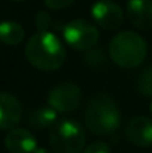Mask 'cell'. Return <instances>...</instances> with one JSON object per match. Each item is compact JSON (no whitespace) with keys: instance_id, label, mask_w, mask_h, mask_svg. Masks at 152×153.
<instances>
[{"instance_id":"14","label":"cell","mask_w":152,"mask_h":153,"mask_svg":"<svg viewBox=\"0 0 152 153\" xmlns=\"http://www.w3.org/2000/svg\"><path fill=\"white\" fill-rule=\"evenodd\" d=\"M137 89L142 95L152 97V67H146L142 70L139 74V82H137Z\"/></svg>"},{"instance_id":"18","label":"cell","mask_w":152,"mask_h":153,"mask_svg":"<svg viewBox=\"0 0 152 153\" xmlns=\"http://www.w3.org/2000/svg\"><path fill=\"white\" fill-rule=\"evenodd\" d=\"M33 153H51V152L48 150V149H45V147H36Z\"/></svg>"},{"instance_id":"17","label":"cell","mask_w":152,"mask_h":153,"mask_svg":"<svg viewBox=\"0 0 152 153\" xmlns=\"http://www.w3.org/2000/svg\"><path fill=\"white\" fill-rule=\"evenodd\" d=\"M43 1H45L46 7L58 10V9H66V7H69L75 0H43Z\"/></svg>"},{"instance_id":"4","label":"cell","mask_w":152,"mask_h":153,"mask_svg":"<svg viewBox=\"0 0 152 153\" xmlns=\"http://www.w3.org/2000/svg\"><path fill=\"white\" fill-rule=\"evenodd\" d=\"M87 135L79 122L61 119L51 128L49 144L54 153H82Z\"/></svg>"},{"instance_id":"10","label":"cell","mask_w":152,"mask_h":153,"mask_svg":"<svg viewBox=\"0 0 152 153\" xmlns=\"http://www.w3.org/2000/svg\"><path fill=\"white\" fill-rule=\"evenodd\" d=\"M4 147L9 153H33L37 147V141L28 129L15 126L4 137Z\"/></svg>"},{"instance_id":"15","label":"cell","mask_w":152,"mask_h":153,"mask_svg":"<svg viewBox=\"0 0 152 153\" xmlns=\"http://www.w3.org/2000/svg\"><path fill=\"white\" fill-rule=\"evenodd\" d=\"M36 27L39 31H49V28L52 27V18L48 12L40 10L36 15Z\"/></svg>"},{"instance_id":"5","label":"cell","mask_w":152,"mask_h":153,"mask_svg":"<svg viewBox=\"0 0 152 153\" xmlns=\"http://www.w3.org/2000/svg\"><path fill=\"white\" fill-rule=\"evenodd\" d=\"M64 42L75 51H90L100 39L97 27L82 18L67 22L63 28Z\"/></svg>"},{"instance_id":"16","label":"cell","mask_w":152,"mask_h":153,"mask_svg":"<svg viewBox=\"0 0 152 153\" xmlns=\"http://www.w3.org/2000/svg\"><path fill=\"white\" fill-rule=\"evenodd\" d=\"M82 153H110V147L104 141H94L87 147H84Z\"/></svg>"},{"instance_id":"1","label":"cell","mask_w":152,"mask_h":153,"mask_svg":"<svg viewBox=\"0 0 152 153\" xmlns=\"http://www.w3.org/2000/svg\"><path fill=\"white\" fill-rule=\"evenodd\" d=\"M27 61L40 71H55L66 61V48L51 31H37L25 45Z\"/></svg>"},{"instance_id":"13","label":"cell","mask_w":152,"mask_h":153,"mask_svg":"<svg viewBox=\"0 0 152 153\" xmlns=\"http://www.w3.org/2000/svg\"><path fill=\"white\" fill-rule=\"evenodd\" d=\"M24 28L15 21H1L0 22V42L9 46H16L24 39Z\"/></svg>"},{"instance_id":"3","label":"cell","mask_w":152,"mask_h":153,"mask_svg":"<svg viewBox=\"0 0 152 153\" xmlns=\"http://www.w3.org/2000/svg\"><path fill=\"white\" fill-rule=\"evenodd\" d=\"M148 55L146 40L136 31H121L109 43L110 59L122 68L139 67Z\"/></svg>"},{"instance_id":"2","label":"cell","mask_w":152,"mask_h":153,"mask_svg":"<svg viewBox=\"0 0 152 153\" xmlns=\"http://www.w3.org/2000/svg\"><path fill=\"white\" fill-rule=\"evenodd\" d=\"M85 126L96 135H112L121 123V111L115 100L104 92L94 94L85 107Z\"/></svg>"},{"instance_id":"20","label":"cell","mask_w":152,"mask_h":153,"mask_svg":"<svg viewBox=\"0 0 152 153\" xmlns=\"http://www.w3.org/2000/svg\"><path fill=\"white\" fill-rule=\"evenodd\" d=\"M12 1H16V3H19V1H24V0H12Z\"/></svg>"},{"instance_id":"9","label":"cell","mask_w":152,"mask_h":153,"mask_svg":"<svg viewBox=\"0 0 152 153\" xmlns=\"http://www.w3.org/2000/svg\"><path fill=\"white\" fill-rule=\"evenodd\" d=\"M22 116V108L16 97L0 91V129L9 131L15 128Z\"/></svg>"},{"instance_id":"8","label":"cell","mask_w":152,"mask_h":153,"mask_svg":"<svg viewBox=\"0 0 152 153\" xmlns=\"http://www.w3.org/2000/svg\"><path fill=\"white\" fill-rule=\"evenodd\" d=\"M127 140L137 147L152 146V119L146 116H134L125 129Z\"/></svg>"},{"instance_id":"11","label":"cell","mask_w":152,"mask_h":153,"mask_svg":"<svg viewBox=\"0 0 152 153\" xmlns=\"http://www.w3.org/2000/svg\"><path fill=\"white\" fill-rule=\"evenodd\" d=\"M127 16L133 27L152 30V0H127Z\"/></svg>"},{"instance_id":"6","label":"cell","mask_w":152,"mask_h":153,"mask_svg":"<svg viewBox=\"0 0 152 153\" xmlns=\"http://www.w3.org/2000/svg\"><path fill=\"white\" fill-rule=\"evenodd\" d=\"M82 102V91L73 82H63L54 86L48 94V104L58 113H72Z\"/></svg>"},{"instance_id":"7","label":"cell","mask_w":152,"mask_h":153,"mask_svg":"<svg viewBox=\"0 0 152 153\" xmlns=\"http://www.w3.org/2000/svg\"><path fill=\"white\" fill-rule=\"evenodd\" d=\"M91 16L103 30L113 31L124 22V12L112 0H99L91 6Z\"/></svg>"},{"instance_id":"12","label":"cell","mask_w":152,"mask_h":153,"mask_svg":"<svg viewBox=\"0 0 152 153\" xmlns=\"http://www.w3.org/2000/svg\"><path fill=\"white\" fill-rule=\"evenodd\" d=\"M57 110L52 108L49 104L48 105H42V107H37L34 110H31L28 113V117H27V122L31 128L34 129H51L58 117H57Z\"/></svg>"},{"instance_id":"19","label":"cell","mask_w":152,"mask_h":153,"mask_svg":"<svg viewBox=\"0 0 152 153\" xmlns=\"http://www.w3.org/2000/svg\"><path fill=\"white\" fill-rule=\"evenodd\" d=\"M149 111H151V114H152V101H151V105H149Z\"/></svg>"}]
</instances>
